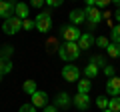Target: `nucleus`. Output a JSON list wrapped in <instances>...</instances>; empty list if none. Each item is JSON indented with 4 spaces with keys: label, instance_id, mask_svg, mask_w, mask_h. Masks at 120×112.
Segmentation results:
<instances>
[{
    "label": "nucleus",
    "instance_id": "10",
    "mask_svg": "<svg viewBox=\"0 0 120 112\" xmlns=\"http://www.w3.org/2000/svg\"><path fill=\"white\" fill-rule=\"evenodd\" d=\"M14 6H16V4H14L12 0H2V2H0V16L4 18V20L10 18L12 12H14Z\"/></svg>",
    "mask_w": 120,
    "mask_h": 112
},
{
    "label": "nucleus",
    "instance_id": "13",
    "mask_svg": "<svg viewBox=\"0 0 120 112\" xmlns=\"http://www.w3.org/2000/svg\"><path fill=\"white\" fill-rule=\"evenodd\" d=\"M70 104H72V100H70V96L66 94V92H60V94L56 96V106L58 108H68Z\"/></svg>",
    "mask_w": 120,
    "mask_h": 112
},
{
    "label": "nucleus",
    "instance_id": "20",
    "mask_svg": "<svg viewBox=\"0 0 120 112\" xmlns=\"http://www.w3.org/2000/svg\"><path fill=\"white\" fill-rule=\"evenodd\" d=\"M12 70V62L6 58H0V74H8Z\"/></svg>",
    "mask_w": 120,
    "mask_h": 112
},
{
    "label": "nucleus",
    "instance_id": "35",
    "mask_svg": "<svg viewBox=\"0 0 120 112\" xmlns=\"http://www.w3.org/2000/svg\"><path fill=\"white\" fill-rule=\"evenodd\" d=\"M112 2H114V4H118V6H120V0H112Z\"/></svg>",
    "mask_w": 120,
    "mask_h": 112
},
{
    "label": "nucleus",
    "instance_id": "31",
    "mask_svg": "<svg viewBox=\"0 0 120 112\" xmlns=\"http://www.w3.org/2000/svg\"><path fill=\"white\" fill-rule=\"evenodd\" d=\"M30 4L34 6V8H40L42 4H46V0H30Z\"/></svg>",
    "mask_w": 120,
    "mask_h": 112
},
{
    "label": "nucleus",
    "instance_id": "34",
    "mask_svg": "<svg viewBox=\"0 0 120 112\" xmlns=\"http://www.w3.org/2000/svg\"><path fill=\"white\" fill-rule=\"evenodd\" d=\"M114 16H116V20H118V22H120V8H118V10H116V14H114Z\"/></svg>",
    "mask_w": 120,
    "mask_h": 112
},
{
    "label": "nucleus",
    "instance_id": "5",
    "mask_svg": "<svg viewBox=\"0 0 120 112\" xmlns=\"http://www.w3.org/2000/svg\"><path fill=\"white\" fill-rule=\"evenodd\" d=\"M62 78H64L66 82H78L80 80V68L74 64H66L64 68H62Z\"/></svg>",
    "mask_w": 120,
    "mask_h": 112
},
{
    "label": "nucleus",
    "instance_id": "14",
    "mask_svg": "<svg viewBox=\"0 0 120 112\" xmlns=\"http://www.w3.org/2000/svg\"><path fill=\"white\" fill-rule=\"evenodd\" d=\"M14 12H16V16H18V18L26 20V16H28V6H26L24 2H18V4L14 6Z\"/></svg>",
    "mask_w": 120,
    "mask_h": 112
},
{
    "label": "nucleus",
    "instance_id": "21",
    "mask_svg": "<svg viewBox=\"0 0 120 112\" xmlns=\"http://www.w3.org/2000/svg\"><path fill=\"white\" fill-rule=\"evenodd\" d=\"M96 106H98L100 110H106V108H108V98H104V96H98V98H96Z\"/></svg>",
    "mask_w": 120,
    "mask_h": 112
},
{
    "label": "nucleus",
    "instance_id": "38",
    "mask_svg": "<svg viewBox=\"0 0 120 112\" xmlns=\"http://www.w3.org/2000/svg\"><path fill=\"white\" fill-rule=\"evenodd\" d=\"M0 2H2V0H0Z\"/></svg>",
    "mask_w": 120,
    "mask_h": 112
},
{
    "label": "nucleus",
    "instance_id": "6",
    "mask_svg": "<svg viewBox=\"0 0 120 112\" xmlns=\"http://www.w3.org/2000/svg\"><path fill=\"white\" fill-rule=\"evenodd\" d=\"M80 36H82V32L78 30L74 24L64 26V28H62V38H64V42H78Z\"/></svg>",
    "mask_w": 120,
    "mask_h": 112
},
{
    "label": "nucleus",
    "instance_id": "12",
    "mask_svg": "<svg viewBox=\"0 0 120 112\" xmlns=\"http://www.w3.org/2000/svg\"><path fill=\"white\" fill-rule=\"evenodd\" d=\"M68 18H70V22L76 26V24H80V22L86 20V14H84V10H78L76 8V10H72V12L68 14Z\"/></svg>",
    "mask_w": 120,
    "mask_h": 112
},
{
    "label": "nucleus",
    "instance_id": "3",
    "mask_svg": "<svg viewBox=\"0 0 120 112\" xmlns=\"http://www.w3.org/2000/svg\"><path fill=\"white\" fill-rule=\"evenodd\" d=\"M20 28H22V18H18V16L6 18L4 24H2V30L6 34H16V32H20Z\"/></svg>",
    "mask_w": 120,
    "mask_h": 112
},
{
    "label": "nucleus",
    "instance_id": "23",
    "mask_svg": "<svg viewBox=\"0 0 120 112\" xmlns=\"http://www.w3.org/2000/svg\"><path fill=\"white\" fill-rule=\"evenodd\" d=\"M94 44L98 48H106L110 42H108V38H104V36H98V38H94Z\"/></svg>",
    "mask_w": 120,
    "mask_h": 112
},
{
    "label": "nucleus",
    "instance_id": "37",
    "mask_svg": "<svg viewBox=\"0 0 120 112\" xmlns=\"http://www.w3.org/2000/svg\"><path fill=\"white\" fill-rule=\"evenodd\" d=\"M2 76H4V74H0V82H2Z\"/></svg>",
    "mask_w": 120,
    "mask_h": 112
},
{
    "label": "nucleus",
    "instance_id": "32",
    "mask_svg": "<svg viewBox=\"0 0 120 112\" xmlns=\"http://www.w3.org/2000/svg\"><path fill=\"white\" fill-rule=\"evenodd\" d=\"M44 112H58V110H56V106H46Z\"/></svg>",
    "mask_w": 120,
    "mask_h": 112
},
{
    "label": "nucleus",
    "instance_id": "7",
    "mask_svg": "<svg viewBox=\"0 0 120 112\" xmlns=\"http://www.w3.org/2000/svg\"><path fill=\"white\" fill-rule=\"evenodd\" d=\"M106 92H108V96H120V78L118 76H112V78H108L106 80Z\"/></svg>",
    "mask_w": 120,
    "mask_h": 112
},
{
    "label": "nucleus",
    "instance_id": "17",
    "mask_svg": "<svg viewBox=\"0 0 120 112\" xmlns=\"http://www.w3.org/2000/svg\"><path fill=\"white\" fill-rule=\"evenodd\" d=\"M98 72H100V68H98L96 64H92V62L84 68V76H86V78H96V76H98Z\"/></svg>",
    "mask_w": 120,
    "mask_h": 112
},
{
    "label": "nucleus",
    "instance_id": "19",
    "mask_svg": "<svg viewBox=\"0 0 120 112\" xmlns=\"http://www.w3.org/2000/svg\"><path fill=\"white\" fill-rule=\"evenodd\" d=\"M22 90H24L26 94L32 96V94L36 92V82H34V80H26V82H24V86H22Z\"/></svg>",
    "mask_w": 120,
    "mask_h": 112
},
{
    "label": "nucleus",
    "instance_id": "15",
    "mask_svg": "<svg viewBox=\"0 0 120 112\" xmlns=\"http://www.w3.org/2000/svg\"><path fill=\"white\" fill-rule=\"evenodd\" d=\"M106 54L112 56V58H118V56H120V44L118 42H110L106 46Z\"/></svg>",
    "mask_w": 120,
    "mask_h": 112
},
{
    "label": "nucleus",
    "instance_id": "11",
    "mask_svg": "<svg viewBox=\"0 0 120 112\" xmlns=\"http://www.w3.org/2000/svg\"><path fill=\"white\" fill-rule=\"evenodd\" d=\"M92 44H94V36L90 34V32H84V34L78 38V46H80V50H88V48H92Z\"/></svg>",
    "mask_w": 120,
    "mask_h": 112
},
{
    "label": "nucleus",
    "instance_id": "4",
    "mask_svg": "<svg viewBox=\"0 0 120 112\" xmlns=\"http://www.w3.org/2000/svg\"><path fill=\"white\" fill-rule=\"evenodd\" d=\"M52 26V14L50 12H40L36 16V30L38 32H48Z\"/></svg>",
    "mask_w": 120,
    "mask_h": 112
},
{
    "label": "nucleus",
    "instance_id": "33",
    "mask_svg": "<svg viewBox=\"0 0 120 112\" xmlns=\"http://www.w3.org/2000/svg\"><path fill=\"white\" fill-rule=\"evenodd\" d=\"M86 6H96V0H84Z\"/></svg>",
    "mask_w": 120,
    "mask_h": 112
},
{
    "label": "nucleus",
    "instance_id": "25",
    "mask_svg": "<svg viewBox=\"0 0 120 112\" xmlns=\"http://www.w3.org/2000/svg\"><path fill=\"white\" fill-rule=\"evenodd\" d=\"M12 46H4V48H2V50H0V58H6V60H8V56L10 54H12Z\"/></svg>",
    "mask_w": 120,
    "mask_h": 112
},
{
    "label": "nucleus",
    "instance_id": "26",
    "mask_svg": "<svg viewBox=\"0 0 120 112\" xmlns=\"http://www.w3.org/2000/svg\"><path fill=\"white\" fill-rule=\"evenodd\" d=\"M18 112H36V106L34 104H22Z\"/></svg>",
    "mask_w": 120,
    "mask_h": 112
},
{
    "label": "nucleus",
    "instance_id": "28",
    "mask_svg": "<svg viewBox=\"0 0 120 112\" xmlns=\"http://www.w3.org/2000/svg\"><path fill=\"white\" fill-rule=\"evenodd\" d=\"M62 2H64V0H46V4L50 6V8H58V6H62Z\"/></svg>",
    "mask_w": 120,
    "mask_h": 112
},
{
    "label": "nucleus",
    "instance_id": "9",
    "mask_svg": "<svg viewBox=\"0 0 120 112\" xmlns=\"http://www.w3.org/2000/svg\"><path fill=\"white\" fill-rule=\"evenodd\" d=\"M72 104L78 108V110H88V108H90V96L76 92V96L72 98Z\"/></svg>",
    "mask_w": 120,
    "mask_h": 112
},
{
    "label": "nucleus",
    "instance_id": "30",
    "mask_svg": "<svg viewBox=\"0 0 120 112\" xmlns=\"http://www.w3.org/2000/svg\"><path fill=\"white\" fill-rule=\"evenodd\" d=\"M104 74H106L108 78H112L114 76V66H106V68H104Z\"/></svg>",
    "mask_w": 120,
    "mask_h": 112
},
{
    "label": "nucleus",
    "instance_id": "29",
    "mask_svg": "<svg viewBox=\"0 0 120 112\" xmlns=\"http://www.w3.org/2000/svg\"><path fill=\"white\" fill-rule=\"evenodd\" d=\"M112 0H96V8H106Z\"/></svg>",
    "mask_w": 120,
    "mask_h": 112
},
{
    "label": "nucleus",
    "instance_id": "16",
    "mask_svg": "<svg viewBox=\"0 0 120 112\" xmlns=\"http://www.w3.org/2000/svg\"><path fill=\"white\" fill-rule=\"evenodd\" d=\"M90 88H92V82H90V78L78 80V92H80V94H88Z\"/></svg>",
    "mask_w": 120,
    "mask_h": 112
},
{
    "label": "nucleus",
    "instance_id": "2",
    "mask_svg": "<svg viewBox=\"0 0 120 112\" xmlns=\"http://www.w3.org/2000/svg\"><path fill=\"white\" fill-rule=\"evenodd\" d=\"M84 14H86V22H88V26L92 30H94V26L100 22V18H104L102 14H100V8H96V6H86Z\"/></svg>",
    "mask_w": 120,
    "mask_h": 112
},
{
    "label": "nucleus",
    "instance_id": "1",
    "mask_svg": "<svg viewBox=\"0 0 120 112\" xmlns=\"http://www.w3.org/2000/svg\"><path fill=\"white\" fill-rule=\"evenodd\" d=\"M80 46H78V42H64L62 46H58V56L62 58L64 62H72L76 60L78 56H80Z\"/></svg>",
    "mask_w": 120,
    "mask_h": 112
},
{
    "label": "nucleus",
    "instance_id": "24",
    "mask_svg": "<svg viewBox=\"0 0 120 112\" xmlns=\"http://www.w3.org/2000/svg\"><path fill=\"white\" fill-rule=\"evenodd\" d=\"M112 42L120 44V24H116L114 28H112Z\"/></svg>",
    "mask_w": 120,
    "mask_h": 112
},
{
    "label": "nucleus",
    "instance_id": "18",
    "mask_svg": "<svg viewBox=\"0 0 120 112\" xmlns=\"http://www.w3.org/2000/svg\"><path fill=\"white\" fill-rule=\"evenodd\" d=\"M108 110H112V112H120V96H114V98L108 100Z\"/></svg>",
    "mask_w": 120,
    "mask_h": 112
},
{
    "label": "nucleus",
    "instance_id": "22",
    "mask_svg": "<svg viewBox=\"0 0 120 112\" xmlns=\"http://www.w3.org/2000/svg\"><path fill=\"white\" fill-rule=\"evenodd\" d=\"M22 28H24V30H34L36 28V20H28V18L22 20Z\"/></svg>",
    "mask_w": 120,
    "mask_h": 112
},
{
    "label": "nucleus",
    "instance_id": "27",
    "mask_svg": "<svg viewBox=\"0 0 120 112\" xmlns=\"http://www.w3.org/2000/svg\"><path fill=\"white\" fill-rule=\"evenodd\" d=\"M90 62H92V64H96L100 68V66H104V58L102 56H92V58H90Z\"/></svg>",
    "mask_w": 120,
    "mask_h": 112
},
{
    "label": "nucleus",
    "instance_id": "8",
    "mask_svg": "<svg viewBox=\"0 0 120 112\" xmlns=\"http://www.w3.org/2000/svg\"><path fill=\"white\" fill-rule=\"evenodd\" d=\"M30 98H32V102H30V104H34L36 108H46L48 106V94L44 90H36Z\"/></svg>",
    "mask_w": 120,
    "mask_h": 112
},
{
    "label": "nucleus",
    "instance_id": "36",
    "mask_svg": "<svg viewBox=\"0 0 120 112\" xmlns=\"http://www.w3.org/2000/svg\"><path fill=\"white\" fill-rule=\"evenodd\" d=\"M100 112H112V110H108V108H106V110H100Z\"/></svg>",
    "mask_w": 120,
    "mask_h": 112
}]
</instances>
